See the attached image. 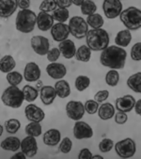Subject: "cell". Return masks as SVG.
I'll use <instances>...</instances> for the list:
<instances>
[{
	"label": "cell",
	"mask_w": 141,
	"mask_h": 159,
	"mask_svg": "<svg viewBox=\"0 0 141 159\" xmlns=\"http://www.w3.org/2000/svg\"><path fill=\"white\" fill-rule=\"evenodd\" d=\"M83 1H84V0H80V1H78V0H74V1H73V4H75V5H76V6H82Z\"/></svg>",
	"instance_id": "53"
},
{
	"label": "cell",
	"mask_w": 141,
	"mask_h": 159,
	"mask_svg": "<svg viewBox=\"0 0 141 159\" xmlns=\"http://www.w3.org/2000/svg\"><path fill=\"white\" fill-rule=\"evenodd\" d=\"M85 106L79 101H70L66 105L67 116L74 120H79L85 114Z\"/></svg>",
	"instance_id": "9"
},
{
	"label": "cell",
	"mask_w": 141,
	"mask_h": 159,
	"mask_svg": "<svg viewBox=\"0 0 141 159\" xmlns=\"http://www.w3.org/2000/svg\"><path fill=\"white\" fill-rule=\"evenodd\" d=\"M57 96V95L56 89L53 88L52 86H43L42 88V89L40 90L41 100H42L43 104L45 106H49V105L53 104V102L55 101Z\"/></svg>",
	"instance_id": "20"
},
{
	"label": "cell",
	"mask_w": 141,
	"mask_h": 159,
	"mask_svg": "<svg viewBox=\"0 0 141 159\" xmlns=\"http://www.w3.org/2000/svg\"><path fill=\"white\" fill-rule=\"evenodd\" d=\"M70 27L69 25H65L64 23H57L53 25L51 28V35L55 42L62 43L68 40L70 35Z\"/></svg>",
	"instance_id": "11"
},
{
	"label": "cell",
	"mask_w": 141,
	"mask_h": 159,
	"mask_svg": "<svg viewBox=\"0 0 141 159\" xmlns=\"http://www.w3.org/2000/svg\"><path fill=\"white\" fill-rule=\"evenodd\" d=\"M134 111L137 115L141 116V99L138 100L134 105Z\"/></svg>",
	"instance_id": "50"
},
{
	"label": "cell",
	"mask_w": 141,
	"mask_h": 159,
	"mask_svg": "<svg viewBox=\"0 0 141 159\" xmlns=\"http://www.w3.org/2000/svg\"><path fill=\"white\" fill-rule=\"evenodd\" d=\"M120 81V75L116 70H110L105 75V82L110 87H116Z\"/></svg>",
	"instance_id": "37"
},
{
	"label": "cell",
	"mask_w": 141,
	"mask_h": 159,
	"mask_svg": "<svg viewBox=\"0 0 141 159\" xmlns=\"http://www.w3.org/2000/svg\"><path fill=\"white\" fill-rule=\"evenodd\" d=\"M37 25L38 28L41 31H48L49 29H51L54 25V18L53 15L47 13V12H43L41 11L38 15H37Z\"/></svg>",
	"instance_id": "19"
},
{
	"label": "cell",
	"mask_w": 141,
	"mask_h": 159,
	"mask_svg": "<svg viewBox=\"0 0 141 159\" xmlns=\"http://www.w3.org/2000/svg\"><path fill=\"white\" fill-rule=\"evenodd\" d=\"M87 23L88 25L92 27L93 29H99L101 28L103 24H104V21L102 19V16L99 13H94L92 15H89L88 16L87 18Z\"/></svg>",
	"instance_id": "32"
},
{
	"label": "cell",
	"mask_w": 141,
	"mask_h": 159,
	"mask_svg": "<svg viewBox=\"0 0 141 159\" xmlns=\"http://www.w3.org/2000/svg\"><path fill=\"white\" fill-rule=\"evenodd\" d=\"M91 157H92V153L87 148L82 149L80 151V152H79V155H78V158L79 159H91Z\"/></svg>",
	"instance_id": "48"
},
{
	"label": "cell",
	"mask_w": 141,
	"mask_h": 159,
	"mask_svg": "<svg viewBox=\"0 0 141 159\" xmlns=\"http://www.w3.org/2000/svg\"><path fill=\"white\" fill-rule=\"evenodd\" d=\"M25 131L26 133L27 136H32L35 138H38L42 135V125L40 124V122H36V121H31L30 123H28L25 128Z\"/></svg>",
	"instance_id": "30"
},
{
	"label": "cell",
	"mask_w": 141,
	"mask_h": 159,
	"mask_svg": "<svg viewBox=\"0 0 141 159\" xmlns=\"http://www.w3.org/2000/svg\"><path fill=\"white\" fill-rule=\"evenodd\" d=\"M128 120V116L126 115L125 112L119 111L118 113L115 114V121L118 124H124Z\"/></svg>",
	"instance_id": "46"
},
{
	"label": "cell",
	"mask_w": 141,
	"mask_h": 159,
	"mask_svg": "<svg viewBox=\"0 0 141 159\" xmlns=\"http://www.w3.org/2000/svg\"><path fill=\"white\" fill-rule=\"evenodd\" d=\"M57 3L54 0H44L40 5V11L43 12L55 11L57 10Z\"/></svg>",
	"instance_id": "39"
},
{
	"label": "cell",
	"mask_w": 141,
	"mask_h": 159,
	"mask_svg": "<svg viewBox=\"0 0 141 159\" xmlns=\"http://www.w3.org/2000/svg\"><path fill=\"white\" fill-rule=\"evenodd\" d=\"M41 77V69L35 62H28L24 70V78L27 82H37Z\"/></svg>",
	"instance_id": "15"
},
{
	"label": "cell",
	"mask_w": 141,
	"mask_h": 159,
	"mask_svg": "<svg viewBox=\"0 0 141 159\" xmlns=\"http://www.w3.org/2000/svg\"><path fill=\"white\" fill-rule=\"evenodd\" d=\"M46 73L53 79H62L67 74V69L62 63L53 62L47 65Z\"/></svg>",
	"instance_id": "17"
},
{
	"label": "cell",
	"mask_w": 141,
	"mask_h": 159,
	"mask_svg": "<svg viewBox=\"0 0 141 159\" xmlns=\"http://www.w3.org/2000/svg\"><path fill=\"white\" fill-rule=\"evenodd\" d=\"M27 156L23 152H16L13 156H11V159H25Z\"/></svg>",
	"instance_id": "51"
},
{
	"label": "cell",
	"mask_w": 141,
	"mask_h": 159,
	"mask_svg": "<svg viewBox=\"0 0 141 159\" xmlns=\"http://www.w3.org/2000/svg\"><path fill=\"white\" fill-rule=\"evenodd\" d=\"M75 85L78 91H84L85 89H87L89 87L90 79H89V77H88L86 75H79L75 79Z\"/></svg>",
	"instance_id": "35"
},
{
	"label": "cell",
	"mask_w": 141,
	"mask_h": 159,
	"mask_svg": "<svg viewBox=\"0 0 141 159\" xmlns=\"http://www.w3.org/2000/svg\"><path fill=\"white\" fill-rule=\"evenodd\" d=\"M135 99L134 98V96L132 95H124L122 97H120L116 100V108L119 111L121 112H130L133 110V108L134 107L135 105Z\"/></svg>",
	"instance_id": "16"
},
{
	"label": "cell",
	"mask_w": 141,
	"mask_h": 159,
	"mask_svg": "<svg viewBox=\"0 0 141 159\" xmlns=\"http://www.w3.org/2000/svg\"><path fill=\"white\" fill-rule=\"evenodd\" d=\"M21 151L27 156L33 157L37 154L38 145L35 137L27 136L21 141Z\"/></svg>",
	"instance_id": "14"
},
{
	"label": "cell",
	"mask_w": 141,
	"mask_h": 159,
	"mask_svg": "<svg viewBox=\"0 0 141 159\" xmlns=\"http://www.w3.org/2000/svg\"><path fill=\"white\" fill-rule=\"evenodd\" d=\"M90 57H91V49L88 45H81L76 51L75 57L78 61L89 62Z\"/></svg>",
	"instance_id": "31"
},
{
	"label": "cell",
	"mask_w": 141,
	"mask_h": 159,
	"mask_svg": "<svg viewBox=\"0 0 141 159\" xmlns=\"http://www.w3.org/2000/svg\"><path fill=\"white\" fill-rule=\"evenodd\" d=\"M37 16L31 10L20 11L16 16L15 26L16 29L22 33H30L34 30L37 23Z\"/></svg>",
	"instance_id": "3"
},
{
	"label": "cell",
	"mask_w": 141,
	"mask_h": 159,
	"mask_svg": "<svg viewBox=\"0 0 141 159\" xmlns=\"http://www.w3.org/2000/svg\"><path fill=\"white\" fill-rule=\"evenodd\" d=\"M1 100L3 104L9 107L19 108L23 105L25 95L23 90L17 88V86H10L3 91Z\"/></svg>",
	"instance_id": "4"
},
{
	"label": "cell",
	"mask_w": 141,
	"mask_h": 159,
	"mask_svg": "<svg viewBox=\"0 0 141 159\" xmlns=\"http://www.w3.org/2000/svg\"><path fill=\"white\" fill-rule=\"evenodd\" d=\"M131 41H132V34L130 32V30L128 29L120 31L115 38V43L117 46L120 47H127L130 44Z\"/></svg>",
	"instance_id": "25"
},
{
	"label": "cell",
	"mask_w": 141,
	"mask_h": 159,
	"mask_svg": "<svg viewBox=\"0 0 141 159\" xmlns=\"http://www.w3.org/2000/svg\"><path fill=\"white\" fill-rule=\"evenodd\" d=\"M115 151L120 157L130 158L134 155L136 152V145L132 139L127 138L125 139L118 141L115 144Z\"/></svg>",
	"instance_id": "7"
},
{
	"label": "cell",
	"mask_w": 141,
	"mask_h": 159,
	"mask_svg": "<svg viewBox=\"0 0 141 159\" xmlns=\"http://www.w3.org/2000/svg\"><path fill=\"white\" fill-rule=\"evenodd\" d=\"M102 10L108 19H114L122 12V3L120 0H105L102 3Z\"/></svg>",
	"instance_id": "8"
},
{
	"label": "cell",
	"mask_w": 141,
	"mask_h": 159,
	"mask_svg": "<svg viewBox=\"0 0 141 159\" xmlns=\"http://www.w3.org/2000/svg\"><path fill=\"white\" fill-rule=\"evenodd\" d=\"M23 92L25 95V100L28 103H32L36 100L39 96V90L29 85H25L23 88Z\"/></svg>",
	"instance_id": "29"
},
{
	"label": "cell",
	"mask_w": 141,
	"mask_h": 159,
	"mask_svg": "<svg viewBox=\"0 0 141 159\" xmlns=\"http://www.w3.org/2000/svg\"><path fill=\"white\" fill-rule=\"evenodd\" d=\"M74 135L76 139H90L93 136V130L87 122L77 120L74 126Z\"/></svg>",
	"instance_id": "12"
},
{
	"label": "cell",
	"mask_w": 141,
	"mask_h": 159,
	"mask_svg": "<svg viewBox=\"0 0 141 159\" xmlns=\"http://www.w3.org/2000/svg\"><path fill=\"white\" fill-rule=\"evenodd\" d=\"M16 67V62L11 55H6L0 60V70L2 73H11Z\"/></svg>",
	"instance_id": "24"
},
{
	"label": "cell",
	"mask_w": 141,
	"mask_h": 159,
	"mask_svg": "<svg viewBox=\"0 0 141 159\" xmlns=\"http://www.w3.org/2000/svg\"><path fill=\"white\" fill-rule=\"evenodd\" d=\"M131 57L134 61L141 60V43H136L131 49Z\"/></svg>",
	"instance_id": "43"
},
{
	"label": "cell",
	"mask_w": 141,
	"mask_h": 159,
	"mask_svg": "<svg viewBox=\"0 0 141 159\" xmlns=\"http://www.w3.org/2000/svg\"><path fill=\"white\" fill-rule=\"evenodd\" d=\"M25 115L28 120L36 121V122H41L45 118L44 111L41 107H39L38 106L33 105V104H29L25 107Z\"/></svg>",
	"instance_id": "13"
},
{
	"label": "cell",
	"mask_w": 141,
	"mask_h": 159,
	"mask_svg": "<svg viewBox=\"0 0 141 159\" xmlns=\"http://www.w3.org/2000/svg\"><path fill=\"white\" fill-rule=\"evenodd\" d=\"M91 158H93V159H102L103 157H102V156H101V155L96 154V155H92V157H91Z\"/></svg>",
	"instance_id": "54"
},
{
	"label": "cell",
	"mask_w": 141,
	"mask_h": 159,
	"mask_svg": "<svg viewBox=\"0 0 141 159\" xmlns=\"http://www.w3.org/2000/svg\"><path fill=\"white\" fill-rule=\"evenodd\" d=\"M96 11H97V6L93 1H91V0H84L81 6V12L84 15L87 16L92 15L96 12Z\"/></svg>",
	"instance_id": "34"
},
{
	"label": "cell",
	"mask_w": 141,
	"mask_h": 159,
	"mask_svg": "<svg viewBox=\"0 0 141 159\" xmlns=\"http://www.w3.org/2000/svg\"><path fill=\"white\" fill-rule=\"evenodd\" d=\"M85 109L89 115H93L99 109V103L95 100H88L85 104Z\"/></svg>",
	"instance_id": "42"
},
{
	"label": "cell",
	"mask_w": 141,
	"mask_h": 159,
	"mask_svg": "<svg viewBox=\"0 0 141 159\" xmlns=\"http://www.w3.org/2000/svg\"><path fill=\"white\" fill-rule=\"evenodd\" d=\"M43 87V84L42 80H39V81H37V84H36V87H35V88H36L38 90H41Z\"/></svg>",
	"instance_id": "52"
},
{
	"label": "cell",
	"mask_w": 141,
	"mask_h": 159,
	"mask_svg": "<svg viewBox=\"0 0 141 159\" xmlns=\"http://www.w3.org/2000/svg\"><path fill=\"white\" fill-rule=\"evenodd\" d=\"M70 16V12L68 11V9H57L54 12H53V18L54 20L57 21V23H64L69 19Z\"/></svg>",
	"instance_id": "36"
},
{
	"label": "cell",
	"mask_w": 141,
	"mask_h": 159,
	"mask_svg": "<svg viewBox=\"0 0 141 159\" xmlns=\"http://www.w3.org/2000/svg\"><path fill=\"white\" fill-rule=\"evenodd\" d=\"M58 49H59L61 55L67 59H70L74 57H75L76 51H77L75 48V44L70 40H66V41L60 43L58 45Z\"/></svg>",
	"instance_id": "21"
},
{
	"label": "cell",
	"mask_w": 141,
	"mask_h": 159,
	"mask_svg": "<svg viewBox=\"0 0 141 159\" xmlns=\"http://www.w3.org/2000/svg\"><path fill=\"white\" fill-rule=\"evenodd\" d=\"M56 3L57 6L60 9H68L69 7L72 6L73 1H70V0H57Z\"/></svg>",
	"instance_id": "47"
},
{
	"label": "cell",
	"mask_w": 141,
	"mask_h": 159,
	"mask_svg": "<svg viewBox=\"0 0 141 159\" xmlns=\"http://www.w3.org/2000/svg\"><path fill=\"white\" fill-rule=\"evenodd\" d=\"M4 127H5V126H3V125L0 126V136H2V134H3V131H4Z\"/></svg>",
	"instance_id": "55"
},
{
	"label": "cell",
	"mask_w": 141,
	"mask_h": 159,
	"mask_svg": "<svg viewBox=\"0 0 141 159\" xmlns=\"http://www.w3.org/2000/svg\"><path fill=\"white\" fill-rule=\"evenodd\" d=\"M68 25L70 27V34L78 40L85 38L89 32L87 21L80 16H74L73 18H70Z\"/></svg>",
	"instance_id": "6"
},
{
	"label": "cell",
	"mask_w": 141,
	"mask_h": 159,
	"mask_svg": "<svg viewBox=\"0 0 141 159\" xmlns=\"http://www.w3.org/2000/svg\"><path fill=\"white\" fill-rule=\"evenodd\" d=\"M7 80L11 86H18L23 81V75L19 72H11L7 74Z\"/></svg>",
	"instance_id": "38"
},
{
	"label": "cell",
	"mask_w": 141,
	"mask_h": 159,
	"mask_svg": "<svg viewBox=\"0 0 141 159\" xmlns=\"http://www.w3.org/2000/svg\"><path fill=\"white\" fill-rule=\"evenodd\" d=\"M127 53L120 46L111 45L102 51L100 56L101 64L112 70H121L124 68Z\"/></svg>",
	"instance_id": "1"
},
{
	"label": "cell",
	"mask_w": 141,
	"mask_h": 159,
	"mask_svg": "<svg viewBox=\"0 0 141 159\" xmlns=\"http://www.w3.org/2000/svg\"><path fill=\"white\" fill-rule=\"evenodd\" d=\"M120 18L128 30H137L141 27V10L135 7L124 10L121 13Z\"/></svg>",
	"instance_id": "5"
},
{
	"label": "cell",
	"mask_w": 141,
	"mask_h": 159,
	"mask_svg": "<svg viewBox=\"0 0 141 159\" xmlns=\"http://www.w3.org/2000/svg\"><path fill=\"white\" fill-rule=\"evenodd\" d=\"M4 126H5V129H6L7 133L11 134V135H14L20 129L21 123L16 119H10V120L5 121V125Z\"/></svg>",
	"instance_id": "33"
},
{
	"label": "cell",
	"mask_w": 141,
	"mask_h": 159,
	"mask_svg": "<svg viewBox=\"0 0 141 159\" xmlns=\"http://www.w3.org/2000/svg\"><path fill=\"white\" fill-rule=\"evenodd\" d=\"M17 7L16 0H2L0 2V16L5 19L11 17L17 10Z\"/></svg>",
	"instance_id": "18"
},
{
	"label": "cell",
	"mask_w": 141,
	"mask_h": 159,
	"mask_svg": "<svg viewBox=\"0 0 141 159\" xmlns=\"http://www.w3.org/2000/svg\"><path fill=\"white\" fill-rule=\"evenodd\" d=\"M31 47L34 50V52L40 55L44 56L47 55L50 50V43L49 40L46 37L43 36H34L31 38Z\"/></svg>",
	"instance_id": "10"
},
{
	"label": "cell",
	"mask_w": 141,
	"mask_h": 159,
	"mask_svg": "<svg viewBox=\"0 0 141 159\" xmlns=\"http://www.w3.org/2000/svg\"><path fill=\"white\" fill-rule=\"evenodd\" d=\"M21 147V141L16 137H8L1 142V148L5 151L16 152Z\"/></svg>",
	"instance_id": "26"
},
{
	"label": "cell",
	"mask_w": 141,
	"mask_h": 159,
	"mask_svg": "<svg viewBox=\"0 0 141 159\" xmlns=\"http://www.w3.org/2000/svg\"><path fill=\"white\" fill-rule=\"evenodd\" d=\"M127 86L134 92L141 93V72L132 75L127 79Z\"/></svg>",
	"instance_id": "28"
},
{
	"label": "cell",
	"mask_w": 141,
	"mask_h": 159,
	"mask_svg": "<svg viewBox=\"0 0 141 159\" xmlns=\"http://www.w3.org/2000/svg\"><path fill=\"white\" fill-rule=\"evenodd\" d=\"M43 140L47 146H57L61 141V134L57 129H49L44 133Z\"/></svg>",
	"instance_id": "22"
},
{
	"label": "cell",
	"mask_w": 141,
	"mask_h": 159,
	"mask_svg": "<svg viewBox=\"0 0 141 159\" xmlns=\"http://www.w3.org/2000/svg\"><path fill=\"white\" fill-rule=\"evenodd\" d=\"M60 54H61V53H60L59 49L57 48V47H54V48H52L51 50H49V52H48V54H47V59H48L51 63L56 62V61L59 58Z\"/></svg>",
	"instance_id": "44"
},
{
	"label": "cell",
	"mask_w": 141,
	"mask_h": 159,
	"mask_svg": "<svg viewBox=\"0 0 141 159\" xmlns=\"http://www.w3.org/2000/svg\"><path fill=\"white\" fill-rule=\"evenodd\" d=\"M86 43L91 51H103L108 47L109 35L107 31L102 28L91 29L89 30L86 36Z\"/></svg>",
	"instance_id": "2"
},
{
	"label": "cell",
	"mask_w": 141,
	"mask_h": 159,
	"mask_svg": "<svg viewBox=\"0 0 141 159\" xmlns=\"http://www.w3.org/2000/svg\"><path fill=\"white\" fill-rule=\"evenodd\" d=\"M17 4H18V7L21 9V11L28 10L30 6V1L29 0H17Z\"/></svg>",
	"instance_id": "49"
},
{
	"label": "cell",
	"mask_w": 141,
	"mask_h": 159,
	"mask_svg": "<svg viewBox=\"0 0 141 159\" xmlns=\"http://www.w3.org/2000/svg\"><path fill=\"white\" fill-rule=\"evenodd\" d=\"M72 147H73L72 140L69 138H64L59 144V151L62 153H69L70 150H72Z\"/></svg>",
	"instance_id": "41"
},
{
	"label": "cell",
	"mask_w": 141,
	"mask_h": 159,
	"mask_svg": "<svg viewBox=\"0 0 141 159\" xmlns=\"http://www.w3.org/2000/svg\"><path fill=\"white\" fill-rule=\"evenodd\" d=\"M109 96V91L108 90H100L98 91L95 95H94V100L98 103H102V102H104L107 100Z\"/></svg>",
	"instance_id": "45"
},
{
	"label": "cell",
	"mask_w": 141,
	"mask_h": 159,
	"mask_svg": "<svg viewBox=\"0 0 141 159\" xmlns=\"http://www.w3.org/2000/svg\"><path fill=\"white\" fill-rule=\"evenodd\" d=\"M55 89L57 91V95L59 98H67L70 94V84L66 80H58L55 84Z\"/></svg>",
	"instance_id": "27"
},
{
	"label": "cell",
	"mask_w": 141,
	"mask_h": 159,
	"mask_svg": "<svg viewBox=\"0 0 141 159\" xmlns=\"http://www.w3.org/2000/svg\"><path fill=\"white\" fill-rule=\"evenodd\" d=\"M113 146H114L113 140H111L109 139H103L99 143V150L102 152H108L112 150Z\"/></svg>",
	"instance_id": "40"
},
{
	"label": "cell",
	"mask_w": 141,
	"mask_h": 159,
	"mask_svg": "<svg viewBox=\"0 0 141 159\" xmlns=\"http://www.w3.org/2000/svg\"><path fill=\"white\" fill-rule=\"evenodd\" d=\"M98 115L100 119L107 120L115 115V107L110 103H103L98 109Z\"/></svg>",
	"instance_id": "23"
}]
</instances>
